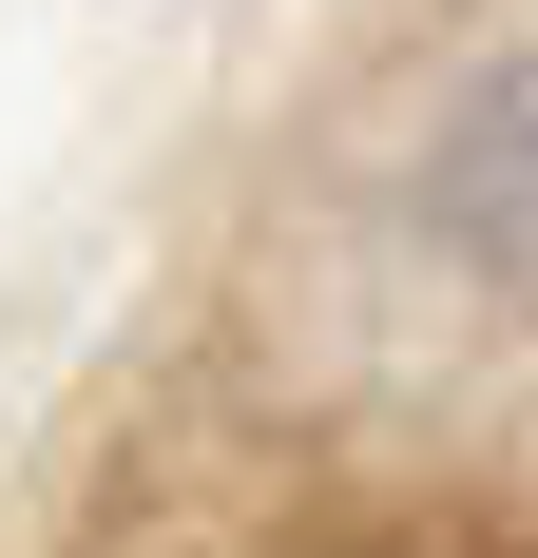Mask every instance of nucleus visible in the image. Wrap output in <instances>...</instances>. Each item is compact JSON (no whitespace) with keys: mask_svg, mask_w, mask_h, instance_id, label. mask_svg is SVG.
<instances>
[{"mask_svg":"<svg viewBox=\"0 0 538 558\" xmlns=\"http://www.w3.org/2000/svg\"><path fill=\"white\" fill-rule=\"evenodd\" d=\"M404 231H424L462 289L538 308V39L481 58V77L424 116V155H404Z\"/></svg>","mask_w":538,"mask_h":558,"instance_id":"1","label":"nucleus"}]
</instances>
